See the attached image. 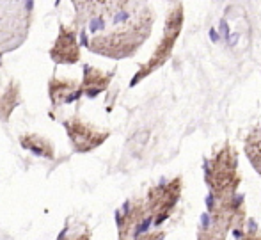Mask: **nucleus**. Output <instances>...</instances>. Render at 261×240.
<instances>
[{"label":"nucleus","mask_w":261,"mask_h":240,"mask_svg":"<svg viewBox=\"0 0 261 240\" xmlns=\"http://www.w3.org/2000/svg\"><path fill=\"white\" fill-rule=\"evenodd\" d=\"M155 18L156 14L153 7L142 6L141 9L124 18L121 23L87 39V50L101 57L116 59V61L132 57L151 36Z\"/></svg>","instance_id":"f257e3e1"},{"label":"nucleus","mask_w":261,"mask_h":240,"mask_svg":"<svg viewBox=\"0 0 261 240\" xmlns=\"http://www.w3.org/2000/svg\"><path fill=\"white\" fill-rule=\"evenodd\" d=\"M208 213L197 230V240H226L231 230H242L247 219L245 201L242 196L210 198Z\"/></svg>","instance_id":"f03ea898"},{"label":"nucleus","mask_w":261,"mask_h":240,"mask_svg":"<svg viewBox=\"0 0 261 240\" xmlns=\"http://www.w3.org/2000/svg\"><path fill=\"white\" fill-rule=\"evenodd\" d=\"M204 182L210 189V198L234 196L242 183L238 171V151L231 144H224L204 164Z\"/></svg>","instance_id":"7ed1b4c3"},{"label":"nucleus","mask_w":261,"mask_h":240,"mask_svg":"<svg viewBox=\"0 0 261 240\" xmlns=\"http://www.w3.org/2000/svg\"><path fill=\"white\" fill-rule=\"evenodd\" d=\"M34 0H0V54L13 52L27 39Z\"/></svg>","instance_id":"20e7f679"},{"label":"nucleus","mask_w":261,"mask_h":240,"mask_svg":"<svg viewBox=\"0 0 261 240\" xmlns=\"http://www.w3.org/2000/svg\"><path fill=\"white\" fill-rule=\"evenodd\" d=\"M148 0H71L75 9V27L124 20L146 6Z\"/></svg>","instance_id":"39448f33"},{"label":"nucleus","mask_w":261,"mask_h":240,"mask_svg":"<svg viewBox=\"0 0 261 240\" xmlns=\"http://www.w3.org/2000/svg\"><path fill=\"white\" fill-rule=\"evenodd\" d=\"M183 21H185V14H183V4L178 2L169 9L167 16H165V23H164V34H162L160 41L155 48V52L151 54V57L144 62V64L139 68V71L135 73V77L132 79L130 86H137L139 82L149 77L151 73H155L158 68L165 64L171 57L174 45L178 41L179 34H181L183 29Z\"/></svg>","instance_id":"423d86ee"},{"label":"nucleus","mask_w":261,"mask_h":240,"mask_svg":"<svg viewBox=\"0 0 261 240\" xmlns=\"http://www.w3.org/2000/svg\"><path fill=\"white\" fill-rule=\"evenodd\" d=\"M183 190V178L181 176H174V178L167 180L164 183L151 187L146 196V210H148L149 221L153 224H162L165 219L171 217L174 212L176 205H178L179 198H181Z\"/></svg>","instance_id":"0eeeda50"},{"label":"nucleus","mask_w":261,"mask_h":240,"mask_svg":"<svg viewBox=\"0 0 261 240\" xmlns=\"http://www.w3.org/2000/svg\"><path fill=\"white\" fill-rule=\"evenodd\" d=\"M66 128V134L69 137V144H71L75 153H89V151L96 150L101 146L107 139L110 137V130H103L94 125L87 123L80 116H71L68 119L62 121Z\"/></svg>","instance_id":"6e6552de"},{"label":"nucleus","mask_w":261,"mask_h":240,"mask_svg":"<svg viewBox=\"0 0 261 240\" xmlns=\"http://www.w3.org/2000/svg\"><path fill=\"white\" fill-rule=\"evenodd\" d=\"M151 223L146 210V201L141 198L128 199L116 213L117 237L119 240H135Z\"/></svg>","instance_id":"1a4fd4ad"},{"label":"nucleus","mask_w":261,"mask_h":240,"mask_svg":"<svg viewBox=\"0 0 261 240\" xmlns=\"http://www.w3.org/2000/svg\"><path fill=\"white\" fill-rule=\"evenodd\" d=\"M48 54L55 64H76L80 61V43L75 25L59 27V34Z\"/></svg>","instance_id":"9d476101"},{"label":"nucleus","mask_w":261,"mask_h":240,"mask_svg":"<svg viewBox=\"0 0 261 240\" xmlns=\"http://www.w3.org/2000/svg\"><path fill=\"white\" fill-rule=\"evenodd\" d=\"M48 96L54 107H61L66 103H73L80 100L82 87L75 79H64V77H52L48 80Z\"/></svg>","instance_id":"9b49d317"},{"label":"nucleus","mask_w":261,"mask_h":240,"mask_svg":"<svg viewBox=\"0 0 261 240\" xmlns=\"http://www.w3.org/2000/svg\"><path fill=\"white\" fill-rule=\"evenodd\" d=\"M114 75H116L114 71H103V69L94 68V66L84 64V79L80 82L82 94L87 98H96L98 94L109 89Z\"/></svg>","instance_id":"f8f14e48"},{"label":"nucleus","mask_w":261,"mask_h":240,"mask_svg":"<svg viewBox=\"0 0 261 240\" xmlns=\"http://www.w3.org/2000/svg\"><path fill=\"white\" fill-rule=\"evenodd\" d=\"M21 103V89L18 80H9L0 91V121H9L14 109Z\"/></svg>","instance_id":"ddd939ff"},{"label":"nucleus","mask_w":261,"mask_h":240,"mask_svg":"<svg viewBox=\"0 0 261 240\" xmlns=\"http://www.w3.org/2000/svg\"><path fill=\"white\" fill-rule=\"evenodd\" d=\"M20 146L23 150L31 151L32 155L36 157H41V158H54L55 157V148L50 139L43 137L39 134H21L20 135Z\"/></svg>","instance_id":"4468645a"},{"label":"nucleus","mask_w":261,"mask_h":240,"mask_svg":"<svg viewBox=\"0 0 261 240\" xmlns=\"http://www.w3.org/2000/svg\"><path fill=\"white\" fill-rule=\"evenodd\" d=\"M244 150L254 171L261 176V125L249 132L244 142Z\"/></svg>","instance_id":"2eb2a0df"},{"label":"nucleus","mask_w":261,"mask_h":240,"mask_svg":"<svg viewBox=\"0 0 261 240\" xmlns=\"http://www.w3.org/2000/svg\"><path fill=\"white\" fill-rule=\"evenodd\" d=\"M57 240H91V230L82 221L68 219L64 230L59 233Z\"/></svg>","instance_id":"dca6fc26"},{"label":"nucleus","mask_w":261,"mask_h":240,"mask_svg":"<svg viewBox=\"0 0 261 240\" xmlns=\"http://www.w3.org/2000/svg\"><path fill=\"white\" fill-rule=\"evenodd\" d=\"M165 233L164 231H142L135 240H164Z\"/></svg>","instance_id":"f3484780"},{"label":"nucleus","mask_w":261,"mask_h":240,"mask_svg":"<svg viewBox=\"0 0 261 240\" xmlns=\"http://www.w3.org/2000/svg\"><path fill=\"white\" fill-rule=\"evenodd\" d=\"M240 240H261V233L258 231V228H252V230L245 231V235Z\"/></svg>","instance_id":"a211bd4d"},{"label":"nucleus","mask_w":261,"mask_h":240,"mask_svg":"<svg viewBox=\"0 0 261 240\" xmlns=\"http://www.w3.org/2000/svg\"><path fill=\"white\" fill-rule=\"evenodd\" d=\"M0 66H2V54H0Z\"/></svg>","instance_id":"6ab92c4d"},{"label":"nucleus","mask_w":261,"mask_h":240,"mask_svg":"<svg viewBox=\"0 0 261 240\" xmlns=\"http://www.w3.org/2000/svg\"><path fill=\"white\" fill-rule=\"evenodd\" d=\"M172 2H174V0H172Z\"/></svg>","instance_id":"aec40b11"}]
</instances>
